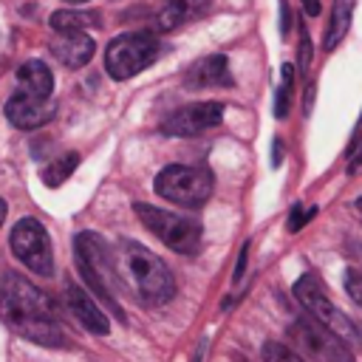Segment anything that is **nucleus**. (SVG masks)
<instances>
[{
    "mask_svg": "<svg viewBox=\"0 0 362 362\" xmlns=\"http://www.w3.org/2000/svg\"><path fill=\"white\" fill-rule=\"evenodd\" d=\"M314 212H317L314 206H308V209H305L303 204H294V209H291V215H288V229H291V232H297L300 226H305V221H308Z\"/></svg>",
    "mask_w": 362,
    "mask_h": 362,
    "instance_id": "obj_23",
    "label": "nucleus"
},
{
    "mask_svg": "<svg viewBox=\"0 0 362 362\" xmlns=\"http://www.w3.org/2000/svg\"><path fill=\"white\" fill-rule=\"evenodd\" d=\"M345 291L351 294V300L356 305H362V272L359 269H348L345 272Z\"/></svg>",
    "mask_w": 362,
    "mask_h": 362,
    "instance_id": "obj_22",
    "label": "nucleus"
},
{
    "mask_svg": "<svg viewBox=\"0 0 362 362\" xmlns=\"http://www.w3.org/2000/svg\"><path fill=\"white\" fill-rule=\"evenodd\" d=\"M351 20H354V0H334L331 20H328V28H325V37H322L325 51H334L345 40V34L351 31Z\"/></svg>",
    "mask_w": 362,
    "mask_h": 362,
    "instance_id": "obj_17",
    "label": "nucleus"
},
{
    "mask_svg": "<svg viewBox=\"0 0 362 362\" xmlns=\"http://www.w3.org/2000/svg\"><path fill=\"white\" fill-rule=\"evenodd\" d=\"M291 88H294V65H283L280 71V88H277V99H274V116L283 119L288 113V102H291Z\"/></svg>",
    "mask_w": 362,
    "mask_h": 362,
    "instance_id": "obj_20",
    "label": "nucleus"
},
{
    "mask_svg": "<svg viewBox=\"0 0 362 362\" xmlns=\"http://www.w3.org/2000/svg\"><path fill=\"white\" fill-rule=\"evenodd\" d=\"M0 320L28 342L45 348L68 345L51 300L17 272H6L0 280Z\"/></svg>",
    "mask_w": 362,
    "mask_h": 362,
    "instance_id": "obj_1",
    "label": "nucleus"
},
{
    "mask_svg": "<svg viewBox=\"0 0 362 362\" xmlns=\"http://www.w3.org/2000/svg\"><path fill=\"white\" fill-rule=\"evenodd\" d=\"M74 257H76V269L82 280L88 283V288L116 314L119 322H124V311L113 291V283L119 280V274H116V263H113V255L105 238L96 232H79L74 238Z\"/></svg>",
    "mask_w": 362,
    "mask_h": 362,
    "instance_id": "obj_3",
    "label": "nucleus"
},
{
    "mask_svg": "<svg viewBox=\"0 0 362 362\" xmlns=\"http://www.w3.org/2000/svg\"><path fill=\"white\" fill-rule=\"evenodd\" d=\"M294 297L300 300V305L314 317L320 320L322 325L334 328L339 337H359V325L351 322V317H345L325 294V288L320 286V280L314 274H303L297 283H294Z\"/></svg>",
    "mask_w": 362,
    "mask_h": 362,
    "instance_id": "obj_9",
    "label": "nucleus"
},
{
    "mask_svg": "<svg viewBox=\"0 0 362 362\" xmlns=\"http://www.w3.org/2000/svg\"><path fill=\"white\" fill-rule=\"evenodd\" d=\"M246 255H249V243H243V249H240V257H238V266H235V283L243 277V269H246Z\"/></svg>",
    "mask_w": 362,
    "mask_h": 362,
    "instance_id": "obj_25",
    "label": "nucleus"
},
{
    "mask_svg": "<svg viewBox=\"0 0 362 362\" xmlns=\"http://www.w3.org/2000/svg\"><path fill=\"white\" fill-rule=\"evenodd\" d=\"M206 6H209V0H170V3L158 11V17H156V28H158V31H173V28H178L181 23H187L189 17L201 14Z\"/></svg>",
    "mask_w": 362,
    "mask_h": 362,
    "instance_id": "obj_16",
    "label": "nucleus"
},
{
    "mask_svg": "<svg viewBox=\"0 0 362 362\" xmlns=\"http://www.w3.org/2000/svg\"><path fill=\"white\" fill-rule=\"evenodd\" d=\"M221 122H223V105L221 102H195V105L173 110L161 122V133L173 136V139H189V136H198L204 130L218 127Z\"/></svg>",
    "mask_w": 362,
    "mask_h": 362,
    "instance_id": "obj_10",
    "label": "nucleus"
},
{
    "mask_svg": "<svg viewBox=\"0 0 362 362\" xmlns=\"http://www.w3.org/2000/svg\"><path fill=\"white\" fill-rule=\"evenodd\" d=\"M51 54L62 62V65H68V68H82V65H88L90 59H93V54H96V42L88 37V34H59V37H54L51 40Z\"/></svg>",
    "mask_w": 362,
    "mask_h": 362,
    "instance_id": "obj_14",
    "label": "nucleus"
},
{
    "mask_svg": "<svg viewBox=\"0 0 362 362\" xmlns=\"http://www.w3.org/2000/svg\"><path fill=\"white\" fill-rule=\"evenodd\" d=\"M68 3H85V0H68Z\"/></svg>",
    "mask_w": 362,
    "mask_h": 362,
    "instance_id": "obj_31",
    "label": "nucleus"
},
{
    "mask_svg": "<svg viewBox=\"0 0 362 362\" xmlns=\"http://www.w3.org/2000/svg\"><path fill=\"white\" fill-rule=\"evenodd\" d=\"M76 167H79V153H65V156H59L57 161L45 164L42 181H45L48 187H59L62 181H68V175H71Z\"/></svg>",
    "mask_w": 362,
    "mask_h": 362,
    "instance_id": "obj_19",
    "label": "nucleus"
},
{
    "mask_svg": "<svg viewBox=\"0 0 362 362\" xmlns=\"http://www.w3.org/2000/svg\"><path fill=\"white\" fill-rule=\"evenodd\" d=\"M288 339H291L303 354H308V356H314V359H320V362H356L351 345L345 342V337H339L334 328L322 325V322L314 320L311 314L291 322Z\"/></svg>",
    "mask_w": 362,
    "mask_h": 362,
    "instance_id": "obj_7",
    "label": "nucleus"
},
{
    "mask_svg": "<svg viewBox=\"0 0 362 362\" xmlns=\"http://www.w3.org/2000/svg\"><path fill=\"white\" fill-rule=\"evenodd\" d=\"M11 252L17 260H23L25 269H31L34 274L51 277L54 274V252H51V238L45 232V226L37 218H20L11 229Z\"/></svg>",
    "mask_w": 362,
    "mask_h": 362,
    "instance_id": "obj_8",
    "label": "nucleus"
},
{
    "mask_svg": "<svg viewBox=\"0 0 362 362\" xmlns=\"http://www.w3.org/2000/svg\"><path fill=\"white\" fill-rule=\"evenodd\" d=\"M158 54H161V42L153 31H127L110 40L105 51V68L113 79L124 82L139 71H144L147 65H153Z\"/></svg>",
    "mask_w": 362,
    "mask_h": 362,
    "instance_id": "obj_5",
    "label": "nucleus"
},
{
    "mask_svg": "<svg viewBox=\"0 0 362 362\" xmlns=\"http://www.w3.org/2000/svg\"><path fill=\"white\" fill-rule=\"evenodd\" d=\"M17 82L23 88V93H31V96H42V99H51V90H54V74L45 62L40 59H28L17 68Z\"/></svg>",
    "mask_w": 362,
    "mask_h": 362,
    "instance_id": "obj_15",
    "label": "nucleus"
},
{
    "mask_svg": "<svg viewBox=\"0 0 362 362\" xmlns=\"http://www.w3.org/2000/svg\"><path fill=\"white\" fill-rule=\"evenodd\" d=\"M65 303H68V311L79 320V325L88 328L90 334L105 337V334L110 331V320L105 317V311L96 305V300H93L82 286L68 283V288H65Z\"/></svg>",
    "mask_w": 362,
    "mask_h": 362,
    "instance_id": "obj_12",
    "label": "nucleus"
},
{
    "mask_svg": "<svg viewBox=\"0 0 362 362\" xmlns=\"http://www.w3.org/2000/svg\"><path fill=\"white\" fill-rule=\"evenodd\" d=\"M356 164H362V150H359V153H356V156H354V164H351V170H354V167H356Z\"/></svg>",
    "mask_w": 362,
    "mask_h": 362,
    "instance_id": "obj_29",
    "label": "nucleus"
},
{
    "mask_svg": "<svg viewBox=\"0 0 362 362\" xmlns=\"http://www.w3.org/2000/svg\"><path fill=\"white\" fill-rule=\"evenodd\" d=\"M280 139H274V150H272V167H280Z\"/></svg>",
    "mask_w": 362,
    "mask_h": 362,
    "instance_id": "obj_27",
    "label": "nucleus"
},
{
    "mask_svg": "<svg viewBox=\"0 0 362 362\" xmlns=\"http://www.w3.org/2000/svg\"><path fill=\"white\" fill-rule=\"evenodd\" d=\"M54 99L31 96V93H14L6 102V119L20 130H37L54 119Z\"/></svg>",
    "mask_w": 362,
    "mask_h": 362,
    "instance_id": "obj_11",
    "label": "nucleus"
},
{
    "mask_svg": "<svg viewBox=\"0 0 362 362\" xmlns=\"http://www.w3.org/2000/svg\"><path fill=\"white\" fill-rule=\"evenodd\" d=\"M116 266L130 283L133 294L144 305H164L175 297V277L167 263L136 240H122L116 249Z\"/></svg>",
    "mask_w": 362,
    "mask_h": 362,
    "instance_id": "obj_2",
    "label": "nucleus"
},
{
    "mask_svg": "<svg viewBox=\"0 0 362 362\" xmlns=\"http://www.w3.org/2000/svg\"><path fill=\"white\" fill-rule=\"evenodd\" d=\"M156 192L173 204L198 209L209 201L212 195V173L206 167H195V164H170L156 175Z\"/></svg>",
    "mask_w": 362,
    "mask_h": 362,
    "instance_id": "obj_6",
    "label": "nucleus"
},
{
    "mask_svg": "<svg viewBox=\"0 0 362 362\" xmlns=\"http://www.w3.org/2000/svg\"><path fill=\"white\" fill-rule=\"evenodd\" d=\"M184 85L189 90H201V88H229L232 85V74H229V59L223 54H209L204 59H198L187 74H184Z\"/></svg>",
    "mask_w": 362,
    "mask_h": 362,
    "instance_id": "obj_13",
    "label": "nucleus"
},
{
    "mask_svg": "<svg viewBox=\"0 0 362 362\" xmlns=\"http://www.w3.org/2000/svg\"><path fill=\"white\" fill-rule=\"evenodd\" d=\"M356 209H359V212H362V195H359V198H356Z\"/></svg>",
    "mask_w": 362,
    "mask_h": 362,
    "instance_id": "obj_30",
    "label": "nucleus"
},
{
    "mask_svg": "<svg viewBox=\"0 0 362 362\" xmlns=\"http://www.w3.org/2000/svg\"><path fill=\"white\" fill-rule=\"evenodd\" d=\"M133 212L141 221V226H147L173 252H178V255H198L201 238H204L198 221L184 218V215H175V212H167V209H158V206L144 204V201H136L133 204Z\"/></svg>",
    "mask_w": 362,
    "mask_h": 362,
    "instance_id": "obj_4",
    "label": "nucleus"
},
{
    "mask_svg": "<svg viewBox=\"0 0 362 362\" xmlns=\"http://www.w3.org/2000/svg\"><path fill=\"white\" fill-rule=\"evenodd\" d=\"M6 212H8V206H6V201L0 198V226H3V221H6Z\"/></svg>",
    "mask_w": 362,
    "mask_h": 362,
    "instance_id": "obj_28",
    "label": "nucleus"
},
{
    "mask_svg": "<svg viewBox=\"0 0 362 362\" xmlns=\"http://www.w3.org/2000/svg\"><path fill=\"white\" fill-rule=\"evenodd\" d=\"M102 14L99 11H76V8H59L48 17V25L57 31V34H79L90 25H102L99 23Z\"/></svg>",
    "mask_w": 362,
    "mask_h": 362,
    "instance_id": "obj_18",
    "label": "nucleus"
},
{
    "mask_svg": "<svg viewBox=\"0 0 362 362\" xmlns=\"http://www.w3.org/2000/svg\"><path fill=\"white\" fill-rule=\"evenodd\" d=\"M303 8L308 17H317L320 14V0H303Z\"/></svg>",
    "mask_w": 362,
    "mask_h": 362,
    "instance_id": "obj_26",
    "label": "nucleus"
},
{
    "mask_svg": "<svg viewBox=\"0 0 362 362\" xmlns=\"http://www.w3.org/2000/svg\"><path fill=\"white\" fill-rule=\"evenodd\" d=\"M263 362H305V356L286 348L283 342H266L263 345Z\"/></svg>",
    "mask_w": 362,
    "mask_h": 362,
    "instance_id": "obj_21",
    "label": "nucleus"
},
{
    "mask_svg": "<svg viewBox=\"0 0 362 362\" xmlns=\"http://www.w3.org/2000/svg\"><path fill=\"white\" fill-rule=\"evenodd\" d=\"M308 62H311V40H308V34L303 31V34H300V68L305 71Z\"/></svg>",
    "mask_w": 362,
    "mask_h": 362,
    "instance_id": "obj_24",
    "label": "nucleus"
}]
</instances>
